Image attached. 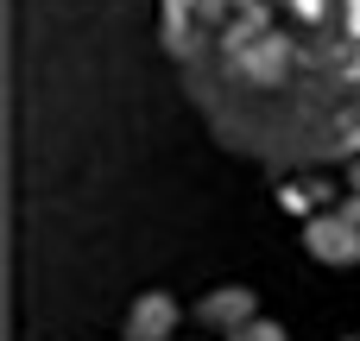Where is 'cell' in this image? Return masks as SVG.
<instances>
[{"mask_svg":"<svg viewBox=\"0 0 360 341\" xmlns=\"http://www.w3.org/2000/svg\"><path fill=\"white\" fill-rule=\"evenodd\" d=\"M240 310H247V297H240V291H234V297H209V323H234Z\"/></svg>","mask_w":360,"mask_h":341,"instance_id":"4","label":"cell"},{"mask_svg":"<svg viewBox=\"0 0 360 341\" xmlns=\"http://www.w3.org/2000/svg\"><path fill=\"white\" fill-rule=\"evenodd\" d=\"M310 247H316V253H329V259H348V253H354V234H348V228L316 221V228H310Z\"/></svg>","mask_w":360,"mask_h":341,"instance_id":"2","label":"cell"},{"mask_svg":"<svg viewBox=\"0 0 360 341\" xmlns=\"http://www.w3.org/2000/svg\"><path fill=\"white\" fill-rule=\"evenodd\" d=\"M165 44L240 152L329 165L360 146V0H165Z\"/></svg>","mask_w":360,"mask_h":341,"instance_id":"1","label":"cell"},{"mask_svg":"<svg viewBox=\"0 0 360 341\" xmlns=\"http://www.w3.org/2000/svg\"><path fill=\"white\" fill-rule=\"evenodd\" d=\"M165 323H171V304H165V297H146L139 316H133V335H158Z\"/></svg>","mask_w":360,"mask_h":341,"instance_id":"3","label":"cell"},{"mask_svg":"<svg viewBox=\"0 0 360 341\" xmlns=\"http://www.w3.org/2000/svg\"><path fill=\"white\" fill-rule=\"evenodd\" d=\"M247 341H278V335H272V329H253V335H247Z\"/></svg>","mask_w":360,"mask_h":341,"instance_id":"5","label":"cell"}]
</instances>
